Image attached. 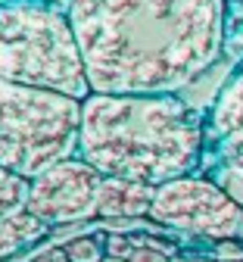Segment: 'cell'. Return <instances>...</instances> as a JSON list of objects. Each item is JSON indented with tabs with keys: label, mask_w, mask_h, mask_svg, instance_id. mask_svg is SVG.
<instances>
[{
	"label": "cell",
	"mask_w": 243,
	"mask_h": 262,
	"mask_svg": "<svg viewBox=\"0 0 243 262\" xmlns=\"http://www.w3.org/2000/svg\"><path fill=\"white\" fill-rule=\"evenodd\" d=\"M91 94H181L225 56L228 0H69Z\"/></svg>",
	"instance_id": "cell-1"
},
{
	"label": "cell",
	"mask_w": 243,
	"mask_h": 262,
	"mask_svg": "<svg viewBox=\"0 0 243 262\" xmlns=\"http://www.w3.org/2000/svg\"><path fill=\"white\" fill-rule=\"evenodd\" d=\"M78 156L106 178L159 187L200 169L203 113L178 94H87Z\"/></svg>",
	"instance_id": "cell-2"
},
{
	"label": "cell",
	"mask_w": 243,
	"mask_h": 262,
	"mask_svg": "<svg viewBox=\"0 0 243 262\" xmlns=\"http://www.w3.org/2000/svg\"><path fill=\"white\" fill-rule=\"evenodd\" d=\"M0 78L84 100L91 81L69 13L50 0H7L0 7Z\"/></svg>",
	"instance_id": "cell-3"
},
{
	"label": "cell",
	"mask_w": 243,
	"mask_h": 262,
	"mask_svg": "<svg viewBox=\"0 0 243 262\" xmlns=\"http://www.w3.org/2000/svg\"><path fill=\"white\" fill-rule=\"evenodd\" d=\"M81 100L59 91L0 78V169L38 178L78 156Z\"/></svg>",
	"instance_id": "cell-4"
},
{
	"label": "cell",
	"mask_w": 243,
	"mask_h": 262,
	"mask_svg": "<svg viewBox=\"0 0 243 262\" xmlns=\"http://www.w3.org/2000/svg\"><path fill=\"white\" fill-rule=\"evenodd\" d=\"M240 215L243 206L228 190H222L206 175L193 172L156 187L147 222H156L159 228L181 231L190 237L225 241V237H237Z\"/></svg>",
	"instance_id": "cell-5"
},
{
	"label": "cell",
	"mask_w": 243,
	"mask_h": 262,
	"mask_svg": "<svg viewBox=\"0 0 243 262\" xmlns=\"http://www.w3.org/2000/svg\"><path fill=\"white\" fill-rule=\"evenodd\" d=\"M196 172L243 206V66L225 78L203 113V156Z\"/></svg>",
	"instance_id": "cell-6"
},
{
	"label": "cell",
	"mask_w": 243,
	"mask_h": 262,
	"mask_svg": "<svg viewBox=\"0 0 243 262\" xmlns=\"http://www.w3.org/2000/svg\"><path fill=\"white\" fill-rule=\"evenodd\" d=\"M103 175L84 162L81 156L62 159L38 178H31L28 190V212H34L50 228L78 225L97 219V196Z\"/></svg>",
	"instance_id": "cell-7"
},
{
	"label": "cell",
	"mask_w": 243,
	"mask_h": 262,
	"mask_svg": "<svg viewBox=\"0 0 243 262\" xmlns=\"http://www.w3.org/2000/svg\"><path fill=\"white\" fill-rule=\"evenodd\" d=\"M156 187L131 178H106L103 175L97 196V219L119 222V219H150Z\"/></svg>",
	"instance_id": "cell-8"
},
{
	"label": "cell",
	"mask_w": 243,
	"mask_h": 262,
	"mask_svg": "<svg viewBox=\"0 0 243 262\" xmlns=\"http://www.w3.org/2000/svg\"><path fill=\"white\" fill-rule=\"evenodd\" d=\"M50 231H53V228L47 222H41L34 212H28V209L4 219V222H0V262L16 256V253H22L25 247L41 244Z\"/></svg>",
	"instance_id": "cell-9"
},
{
	"label": "cell",
	"mask_w": 243,
	"mask_h": 262,
	"mask_svg": "<svg viewBox=\"0 0 243 262\" xmlns=\"http://www.w3.org/2000/svg\"><path fill=\"white\" fill-rule=\"evenodd\" d=\"M28 190H31L28 178L0 169V222L28 209Z\"/></svg>",
	"instance_id": "cell-10"
},
{
	"label": "cell",
	"mask_w": 243,
	"mask_h": 262,
	"mask_svg": "<svg viewBox=\"0 0 243 262\" xmlns=\"http://www.w3.org/2000/svg\"><path fill=\"white\" fill-rule=\"evenodd\" d=\"M225 56L243 66V4H234V0H228L225 13Z\"/></svg>",
	"instance_id": "cell-11"
},
{
	"label": "cell",
	"mask_w": 243,
	"mask_h": 262,
	"mask_svg": "<svg viewBox=\"0 0 243 262\" xmlns=\"http://www.w3.org/2000/svg\"><path fill=\"white\" fill-rule=\"evenodd\" d=\"M103 241H106V234L97 231V234H84V237H72L65 241V256L69 262H103V256H106V250H103Z\"/></svg>",
	"instance_id": "cell-12"
},
{
	"label": "cell",
	"mask_w": 243,
	"mask_h": 262,
	"mask_svg": "<svg viewBox=\"0 0 243 262\" xmlns=\"http://www.w3.org/2000/svg\"><path fill=\"white\" fill-rule=\"evenodd\" d=\"M103 250H106V256H122V259H131V253H134L131 234H125V231H106Z\"/></svg>",
	"instance_id": "cell-13"
},
{
	"label": "cell",
	"mask_w": 243,
	"mask_h": 262,
	"mask_svg": "<svg viewBox=\"0 0 243 262\" xmlns=\"http://www.w3.org/2000/svg\"><path fill=\"white\" fill-rule=\"evenodd\" d=\"M128 262H171V259L165 253H159V250H150V247H134Z\"/></svg>",
	"instance_id": "cell-14"
},
{
	"label": "cell",
	"mask_w": 243,
	"mask_h": 262,
	"mask_svg": "<svg viewBox=\"0 0 243 262\" xmlns=\"http://www.w3.org/2000/svg\"><path fill=\"white\" fill-rule=\"evenodd\" d=\"M31 262H69V256H65V247H53L47 253H38Z\"/></svg>",
	"instance_id": "cell-15"
},
{
	"label": "cell",
	"mask_w": 243,
	"mask_h": 262,
	"mask_svg": "<svg viewBox=\"0 0 243 262\" xmlns=\"http://www.w3.org/2000/svg\"><path fill=\"white\" fill-rule=\"evenodd\" d=\"M171 262H206V259H200V256H187V253H178Z\"/></svg>",
	"instance_id": "cell-16"
},
{
	"label": "cell",
	"mask_w": 243,
	"mask_h": 262,
	"mask_svg": "<svg viewBox=\"0 0 243 262\" xmlns=\"http://www.w3.org/2000/svg\"><path fill=\"white\" fill-rule=\"evenodd\" d=\"M103 262H128V259H122V256H103Z\"/></svg>",
	"instance_id": "cell-17"
},
{
	"label": "cell",
	"mask_w": 243,
	"mask_h": 262,
	"mask_svg": "<svg viewBox=\"0 0 243 262\" xmlns=\"http://www.w3.org/2000/svg\"><path fill=\"white\" fill-rule=\"evenodd\" d=\"M237 237L243 241V215H240V228H237Z\"/></svg>",
	"instance_id": "cell-18"
},
{
	"label": "cell",
	"mask_w": 243,
	"mask_h": 262,
	"mask_svg": "<svg viewBox=\"0 0 243 262\" xmlns=\"http://www.w3.org/2000/svg\"><path fill=\"white\" fill-rule=\"evenodd\" d=\"M4 4H7V0H0V7H4Z\"/></svg>",
	"instance_id": "cell-19"
},
{
	"label": "cell",
	"mask_w": 243,
	"mask_h": 262,
	"mask_svg": "<svg viewBox=\"0 0 243 262\" xmlns=\"http://www.w3.org/2000/svg\"><path fill=\"white\" fill-rule=\"evenodd\" d=\"M234 4H243V0H234Z\"/></svg>",
	"instance_id": "cell-20"
},
{
	"label": "cell",
	"mask_w": 243,
	"mask_h": 262,
	"mask_svg": "<svg viewBox=\"0 0 243 262\" xmlns=\"http://www.w3.org/2000/svg\"><path fill=\"white\" fill-rule=\"evenodd\" d=\"M234 262H243V259H234Z\"/></svg>",
	"instance_id": "cell-21"
}]
</instances>
